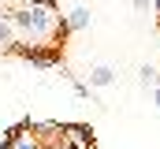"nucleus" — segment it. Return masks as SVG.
<instances>
[{
    "label": "nucleus",
    "mask_w": 160,
    "mask_h": 149,
    "mask_svg": "<svg viewBox=\"0 0 160 149\" xmlns=\"http://www.w3.org/2000/svg\"><path fill=\"white\" fill-rule=\"evenodd\" d=\"M8 19H11L15 34L30 37V41H45V37H52V30L60 26L56 23V11L45 8V4H38V0H30V8H22V11H8Z\"/></svg>",
    "instance_id": "f257e3e1"
},
{
    "label": "nucleus",
    "mask_w": 160,
    "mask_h": 149,
    "mask_svg": "<svg viewBox=\"0 0 160 149\" xmlns=\"http://www.w3.org/2000/svg\"><path fill=\"white\" fill-rule=\"evenodd\" d=\"M86 86L89 90H112V86H119V67L116 64H89Z\"/></svg>",
    "instance_id": "f03ea898"
},
{
    "label": "nucleus",
    "mask_w": 160,
    "mask_h": 149,
    "mask_svg": "<svg viewBox=\"0 0 160 149\" xmlns=\"http://www.w3.org/2000/svg\"><path fill=\"white\" fill-rule=\"evenodd\" d=\"M89 23H93V11H89L86 4L71 8V11H67V19H63V26H67V30H86Z\"/></svg>",
    "instance_id": "7ed1b4c3"
},
{
    "label": "nucleus",
    "mask_w": 160,
    "mask_h": 149,
    "mask_svg": "<svg viewBox=\"0 0 160 149\" xmlns=\"http://www.w3.org/2000/svg\"><path fill=\"white\" fill-rule=\"evenodd\" d=\"M138 82H142V90H153V86L160 82V71L153 67V64H142V67H138Z\"/></svg>",
    "instance_id": "20e7f679"
},
{
    "label": "nucleus",
    "mask_w": 160,
    "mask_h": 149,
    "mask_svg": "<svg viewBox=\"0 0 160 149\" xmlns=\"http://www.w3.org/2000/svg\"><path fill=\"white\" fill-rule=\"evenodd\" d=\"M8 146H11V149H41L38 138H34V134H26V131H15V134L8 138Z\"/></svg>",
    "instance_id": "39448f33"
},
{
    "label": "nucleus",
    "mask_w": 160,
    "mask_h": 149,
    "mask_svg": "<svg viewBox=\"0 0 160 149\" xmlns=\"http://www.w3.org/2000/svg\"><path fill=\"white\" fill-rule=\"evenodd\" d=\"M15 26H11V19L8 15H0V45H15Z\"/></svg>",
    "instance_id": "423d86ee"
},
{
    "label": "nucleus",
    "mask_w": 160,
    "mask_h": 149,
    "mask_svg": "<svg viewBox=\"0 0 160 149\" xmlns=\"http://www.w3.org/2000/svg\"><path fill=\"white\" fill-rule=\"evenodd\" d=\"M130 4H134L138 15H149V11H153V0H130Z\"/></svg>",
    "instance_id": "0eeeda50"
},
{
    "label": "nucleus",
    "mask_w": 160,
    "mask_h": 149,
    "mask_svg": "<svg viewBox=\"0 0 160 149\" xmlns=\"http://www.w3.org/2000/svg\"><path fill=\"white\" fill-rule=\"evenodd\" d=\"M153 108L160 112V82H157V86H153Z\"/></svg>",
    "instance_id": "6e6552de"
},
{
    "label": "nucleus",
    "mask_w": 160,
    "mask_h": 149,
    "mask_svg": "<svg viewBox=\"0 0 160 149\" xmlns=\"http://www.w3.org/2000/svg\"><path fill=\"white\" fill-rule=\"evenodd\" d=\"M0 4H4V0H0Z\"/></svg>",
    "instance_id": "1a4fd4ad"
}]
</instances>
